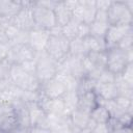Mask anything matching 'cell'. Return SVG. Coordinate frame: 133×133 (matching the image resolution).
Here are the masks:
<instances>
[{"label":"cell","mask_w":133,"mask_h":133,"mask_svg":"<svg viewBox=\"0 0 133 133\" xmlns=\"http://www.w3.org/2000/svg\"><path fill=\"white\" fill-rule=\"evenodd\" d=\"M107 18L109 25H133V1H111Z\"/></svg>","instance_id":"obj_1"},{"label":"cell","mask_w":133,"mask_h":133,"mask_svg":"<svg viewBox=\"0 0 133 133\" xmlns=\"http://www.w3.org/2000/svg\"><path fill=\"white\" fill-rule=\"evenodd\" d=\"M106 54V69L115 76L119 75L129 63L133 62V49L123 50L117 47H113L107 49Z\"/></svg>","instance_id":"obj_2"},{"label":"cell","mask_w":133,"mask_h":133,"mask_svg":"<svg viewBox=\"0 0 133 133\" xmlns=\"http://www.w3.org/2000/svg\"><path fill=\"white\" fill-rule=\"evenodd\" d=\"M9 80L11 84L27 91H38L41 82L35 74L28 73L20 64H11Z\"/></svg>","instance_id":"obj_3"},{"label":"cell","mask_w":133,"mask_h":133,"mask_svg":"<svg viewBox=\"0 0 133 133\" xmlns=\"http://www.w3.org/2000/svg\"><path fill=\"white\" fill-rule=\"evenodd\" d=\"M58 69V62L50 57L45 51L38 52L35 57V76L41 83L55 77Z\"/></svg>","instance_id":"obj_4"},{"label":"cell","mask_w":133,"mask_h":133,"mask_svg":"<svg viewBox=\"0 0 133 133\" xmlns=\"http://www.w3.org/2000/svg\"><path fill=\"white\" fill-rule=\"evenodd\" d=\"M70 39H68L63 34L60 35H50L45 52L52 57L55 61H61L69 54Z\"/></svg>","instance_id":"obj_5"},{"label":"cell","mask_w":133,"mask_h":133,"mask_svg":"<svg viewBox=\"0 0 133 133\" xmlns=\"http://www.w3.org/2000/svg\"><path fill=\"white\" fill-rule=\"evenodd\" d=\"M32 12L35 27L50 30L57 25L53 9L42 5L39 1H34L32 6Z\"/></svg>","instance_id":"obj_6"},{"label":"cell","mask_w":133,"mask_h":133,"mask_svg":"<svg viewBox=\"0 0 133 133\" xmlns=\"http://www.w3.org/2000/svg\"><path fill=\"white\" fill-rule=\"evenodd\" d=\"M34 1H22V8L11 19L12 24L23 31H31L35 28L32 6Z\"/></svg>","instance_id":"obj_7"},{"label":"cell","mask_w":133,"mask_h":133,"mask_svg":"<svg viewBox=\"0 0 133 133\" xmlns=\"http://www.w3.org/2000/svg\"><path fill=\"white\" fill-rule=\"evenodd\" d=\"M82 59L83 58L81 57L68 54L61 61L58 62L57 72L70 74L73 77H75L77 80H79L85 76V72H84L83 64H82Z\"/></svg>","instance_id":"obj_8"},{"label":"cell","mask_w":133,"mask_h":133,"mask_svg":"<svg viewBox=\"0 0 133 133\" xmlns=\"http://www.w3.org/2000/svg\"><path fill=\"white\" fill-rule=\"evenodd\" d=\"M37 52H35L28 44L12 45L10 47L6 60L11 64H21L25 61L34 60Z\"/></svg>","instance_id":"obj_9"},{"label":"cell","mask_w":133,"mask_h":133,"mask_svg":"<svg viewBox=\"0 0 133 133\" xmlns=\"http://www.w3.org/2000/svg\"><path fill=\"white\" fill-rule=\"evenodd\" d=\"M96 2L92 0H78V5L73 10V18L90 25L96 17Z\"/></svg>","instance_id":"obj_10"},{"label":"cell","mask_w":133,"mask_h":133,"mask_svg":"<svg viewBox=\"0 0 133 133\" xmlns=\"http://www.w3.org/2000/svg\"><path fill=\"white\" fill-rule=\"evenodd\" d=\"M132 32H133V25H127V26L109 25L108 30L104 37L106 49L116 47V45L119 43V41L123 37H125L127 34L132 33Z\"/></svg>","instance_id":"obj_11"},{"label":"cell","mask_w":133,"mask_h":133,"mask_svg":"<svg viewBox=\"0 0 133 133\" xmlns=\"http://www.w3.org/2000/svg\"><path fill=\"white\" fill-rule=\"evenodd\" d=\"M12 107L14 114L17 118L20 129L23 130H30V118H29V109L28 105L22 101L21 99H17L10 103Z\"/></svg>","instance_id":"obj_12"},{"label":"cell","mask_w":133,"mask_h":133,"mask_svg":"<svg viewBox=\"0 0 133 133\" xmlns=\"http://www.w3.org/2000/svg\"><path fill=\"white\" fill-rule=\"evenodd\" d=\"M38 91L47 99H58L63 96V94L66 91V88L58 79L54 77L46 82L41 83Z\"/></svg>","instance_id":"obj_13"},{"label":"cell","mask_w":133,"mask_h":133,"mask_svg":"<svg viewBox=\"0 0 133 133\" xmlns=\"http://www.w3.org/2000/svg\"><path fill=\"white\" fill-rule=\"evenodd\" d=\"M108 27H109V22H108V18H107V11L97 9L95 20L89 25L90 35H94V36L100 37V38H104L105 34L108 30Z\"/></svg>","instance_id":"obj_14"},{"label":"cell","mask_w":133,"mask_h":133,"mask_svg":"<svg viewBox=\"0 0 133 133\" xmlns=\"http://www.w3.org/2000/svg\"><path fill=\"white\" fill-rule=\"evenodd\" d=\"M49 37H50L49 30L35 27L31 31H29L28 45L37 53L45 51Z\"/></svg>","instance_id":"obj_15"},{"label":"cell","mask_w":133,"mask_h":133,"mask_svg":"<svg viewBox=\"0 0 133 133\" xmlns=\"http://www.w3.org/2000/svg\"><path fill=\"white\" fill-rule=\"evenodd\" d=\"M70 119L72 123V126L75 128H78L80 130H85L88 133L92 130V128L97 125L91 118L88 112L82 111L78 108H76L70 115Z\"/></svg>","instance_id":"obj_16"},{"label":"cell","mask_w":133,"mask_h":133,"mask_svg":"<svg viewBox=\"0 0 133 133\" xmlns=\"http://www.w3.org/2000/svg\"><path fill=\"white\" fill-rule=\"evenodd\" d=\"M72 123L69 115L48 114V129L51 133H69Z\"/></svg>","instance_id":"obj_17"},{"label":"cell","mask_w":133,"mask_h":133,"mask_svg":"<svg viewBox=\"0 0 133 133\" xmlns=\"http://www.w3.org/2000/svg\"><path fill=\"white\" fill-rule=\"evenodd\" d=\"M31 128H48V114L37 103L27 104Z\"/></svg>","instance_id":"obj_18"},{"label":"cell","mask_w":133,"mask_h":133,"mask_svg":"<svg viewBox=\"0 0 133 133\" xmlns=\"http://www.w3.org/2000/svg\"><path fill=\"white\" fill-rule=\"evenodd\" d=\"M94 92L98 97V101L113 100L118 96L117 87L114 82H111V83L96 82V85L94 87Z\"/></svg>","instance_id":"obj_19"},{"label":"cell","mask_w":133,"mask_h":133,"mask_svg":"<svg viewBox=\"0 0 133 133\" xmlns=\"http://www.w3.org/2000/svg\"><path fill=\"white\" fill-rule=\"evenodd\" d=\"M20 130L14 111L5 112L0 115V133H17Z\"/></svg>","instance_id":"obj_20"},{"label":"cell","mask_w":133,"mask_h":133,"mask_svg":"<svg viewBox=\"0 0 133 133\" xmlns=\"http://www.w3.org/2000/svg\"><path fill=\"white\" fill-rule=\"evenodd\" d=\"M22 8V1L0 0V18L12 19Z\"/></svg>","instance_id":"obj_21"},{"label":"cell","mask_w":133,"mask_h":133,"mask_svg":"<svg viewBox=\"0 0 133 133\" xmlns=\"http://www.w3.org/2000/svg\"><path fill=\"white\" fill-rule=\"evenodd\" d=\"M98 105V97L96 96V94L92 91H88L85 92L83 95H80L78 98V105L77 108L90 113V111Z\"/></svg>","instance_id":"obj_22"},{"label":"cell","mask_w":133,"mask_h":133,"mask_svg":"<svg viewBox=\"0 0 133 133\" xmlns=\"http://www.w3.org/2000/svg\"><path fill=\"white\" fill-rule=\"evenodd\" d=\"M53 11H54V15H55L57 25L61 26V27L64 26L73 18V12L64 6L63 1H58L57 5L53 9Z\"/></svg>","instance_id":"obj_23"},{"label":"cell","mask_w":133,"mask_h":133,"mask_svg":"<svg viewBox=\"0 0 133 133\" xmlns=\"http://www.w3.org/2000/svg\"><path fill=\"white\" fill-rule=\"evenodd\" d=\"M78 94L76 92V90H66L63 96L61 97L62 102L64 104V109H65V114L70 115L76 108L78 105Z\"/></svg>","instance_id":"obj_24"},{"label":"cell","mask_w":133,"mask_h":133,"mask_svg":"<svg viewBox=\"0 0 133 133\" xmlns=\"http://www.w3.org/2000/svg\"><path fill=\"white\" fill-rule=\"evenodd\" d=\"M87 52H99V51H106V44L104 38L96 37L94 35H88L83 38Z\"/></svg>","instance_id":"obj_25"},{"label":"cell","mask_w":133,"mask_h":133,"mask_svg":"<svg viewBox=\"0 0 133 133\" xmlns=\"http://www.w3.org/2000/svg\"><path fill=\"white\" fill-rule=\"evenodd\" d=\"M69 54L77 57H85L88 52L86 50L84 41L79 37H75L70 41V47H69Z\"/></svg>","instance_id":"obj_26"},{"label":"cell","mask_w":133,"mask_h":133,"mask_svg":"<svg viewBox=\"0 0 133 133\" xmlns=\"http://www.w3.org/2000/svg\"><path fill=\"white\" fill-rule=\"evenodd\" d=\"M10 68H11V63L8 62L7 60L0 61V92L5 90L11 84L9 80Z\"/></svg>","instance_id":"obj_27"},{"label":"cell","mask_w":133,"mask_h":133,"mask_svg":"<svg viewBox=\"0 0 133 133\" xmlns=\"http://www.w3.org/2000/svg\"><path fill=\"white\" fill-rule=\"evenodd\" d=\"M86 57L92 63L96 70L102 71L106 69V61H107V54L106 51H99V52H89Z\"/></svg>","instance_id":"obj_28"},{"label":"cell","mask_w":133,"mask_h":133,"mask_svg":"<svg viewBox=\"0 0 133 133\" xmlns=\"http://www.w3.org/2000/svg\"><path fill=\"white\" fill-rule=\"evenodd\" d=\"M90 118L96 124H106L110 119V114L108 110L101 104H98L89 113Z\"/></svg>","instance_id":"obj_29"},{"label":"cell","mask_w":133,"mask_h":133,"mask_svg":"<svg viewBox=\"0 0 133 133\" xmlns=\"http://www.w3.org/2000/svg\"><path fill=\"white\" fill-rule=\"evenodd\" d=\"M80 21H78L75 18H72L64 26L61 27L62 29V34L68 38V39H73L75 37H77V32H78V28L80 25Z\"/></svg>","instance_id":"obj_30"},{"label":"cell","mask_w":133,"mask_h":133,"mask_svg":"<svg viewBox=\"0 0 133 133\" xmlns=\"http://www.w3.org/2000/svg\"><path fill=\"white\" fill-rule=\"evenodd\" d=\"M96 85V81L90 79L87 76H84L83 78L78 80V84H77V88H76V92L78 94V96L83 95L85 92L88 91H92L94 87Z\"/></svg>","instance_id":"obj_31"},{"label":"cell","mask_w":133,"mask_h":133,"mask_svg":"<svg viewBox=\"0 0 133 133\" xmlns=\"http://www.w3.org/2000/svg\"><path fill=\"white\" fill-rule=\"evenodd\" d=\"M118 76L122 78V80L125 83L133 86V62L129 63Z\"/></svg>","instance_id":"obj_32"},{"label":"cell","mask_w":133,"mask_h":133,"mask_svg":"<svg viewBox=\"0 0 133 133\" xmlns=\"http://www.w3.org/2000/svg\"><path fill=\"white\" fill-rule=\"evenodd\" d=\"M117 48L123 49V50H130L133 49V32L127 34L125 37H123L119 43L116 45Z\"/></svg>","instance_id":"obj_33"},{"label":"cell","mask_w":133,"mask_h":133,"mask_svg":"<svg viewBox=\"0 0 133 133\" xmlns=\"http://www.w3.org/2000/svg\"><path fill=\"white\" fill-rule=\"evenodd\" d=\"M114 79H115V75H113L107 69H105L100 74V76H99V78H98V80L96 82H99V83H111V82H114Z\"/></svg>","instance_id":"obj_34"},{"label":"cell","mask_w":133,"mask_h":133,"mask_svg":"<svg viewBox=\"0 0 133 133\" xmlns=\"http://www.w3.org/2000/svg\"><path fill=\"white\" fill-rule=\"evenodd\" d=\"M132 116H133V113H131V112H125L122 115H119L116 118V121L118 122V124L121 126L132 127Z\"/></svg>","instance_id":"obj_35"},{"label":"cell","mask_w":133,"mask_h":133,"mask_svg":"<svg viewBox=\"0 0 133 133\" xmlns=\"http://www.w3.org/2000/svg\"><path fill=\"white\" fill-rule=\"evenodd\" d=\"M10 43L9 42H2L0 43V61L2 60H6L9 50H10Z\"/></svg>","instance_id":"obj_36"},{"label":"cell","mask_w":133,"mask_h":133,"mask_svg":"<svg viewBox=\"0 0 133 133\" xmlns=\"http://www.w3.org/2000/svg\"><path fill=\"white\" fill-rule=\"evenodd\" d=\"M90 34V30H89V25L85 24L83 22L80 23L79 28H78V32H77V37L79 38H85L86 36H88Z\"/></svg>","instance_id":"obj_37"},{"label":"cell","mask_w":133,"mask_h":133,"mask_svg":"<svg viewBox=\"0 0 133 133\" xmlns=\"http://www.w3.org/2000/svg\"><path fill=\"white\" fill-rule=\"evenodd\" d=\"M90 133H111V130L109 128V126L106 124H97L92 130L90 131Z\"/></svg>","instance_id":"obj_38"},{"label":"cell","mask_w":133,"mask_h":133,"mask_svg":"<svg viewBox=\"0 0 133 133\" xmlns=\"http://www.w3.org/2000/svg\"><path fill=\"white\" fill-rule=\"evenodd\" d=\"M96 2V8L97 9H101V10H108L110 4H111V1H108V0H97L95 1Z\"/></svg>","instance_id":"obj_39"},{"label":"cell","mask_w":133,"mask_h":133,"mask_svg":"<svg viewBox=\"0 0 133 133\" xmlns=\"http://www.w3.org/2000/svg\"><path fill=\"white\" fill-rule=\"evenodd\" d=\"M111 133H133L132 127H125V126H118L115 129L111 131Z\"/></svg>","instance_id":"obj_40"},{"label":"cell","mask_w":133,"mask_h":133,"mask_svg":"<svg viewBox=\"0 0 133 133\" xmlns=\"http://www.w3.org/2000/svg\"><path fill=\"white\" fill-rule=\"evenodd\" d=\"M63 4L68 9H70L73 12V10L78 5V0H65V1H63Z\"/></svg>","instance_id":"obj_41"},{"label":"cell","mask_w":133,"mask_h":133,"mask_svg":"<svg viewBox=\"0 0 133 133\" xmlns=\"http://www.w3.org/2000/svg\"><path fill=\"white\" fill-rule=\"evenodd\" d=\"M29 133H51L48 128H30Z\"/></svg>","instance_id":"obj_42"},{"label":"cell","mask_w":133,"mask_h":133,"mask_svg":"<svg viewBox=\"0 0 133 133\" xmlns=\"http://www.w3.org/2000/svg\"><path fill=\"white\" fill-rule=\"evenodd\" d=\"M69 133H88L87 131H85V130H80V129H78V128H75V127H73L72 126V128H71V130H70V132Z\"/></svg>","instance_id":"obj_43"}]
</instances>
